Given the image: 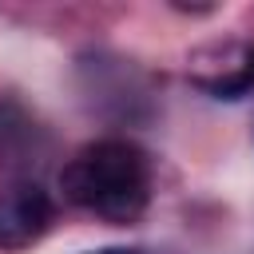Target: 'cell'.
I'll return each mask as SVG.
<instances>
[{"instance_id": "1", "label": "cell", "mask_w": 254, "mask_h": 254, "mask_svg": "<svg viewBox=\"0 0 254 254\" xmlns=\"http://www.w3.org/2000/svg\"><path fill=\"white\" fill-rule=\"evenodd\" d=\"M64 198L115 226L135 222L151 198V159L131 139H95L60 171Z\"/></svg>"}, {"instance_id": "2", "label": "cell", "mask_w": 254, "mask_h": 254, "mask_svg": "<svg viewBox=\"0 0 254 254\" xmlns=\"http://www.w3.org/2000/svg\"><path fill=\"white\" fill-rule=\"evenodd\" d=\"M187 75L214 99H242L254 91V40H222L190 52Z\"/></svg>"}, {"instance_id": "3", "label": "cell", "mask_w": 254, "mask_h": 254, "mask_svg": "<svg viewBox=\"0 0 254 254\" xmlns=\"http://www.w3.org/2000/svg\"><path fill=\"white\" fill-rule=\"evenodd\" d=\"M52 226V198L36 183H12L0 190V250L16 254L44 238Z\"/></svg>"}, {"instance_id": "4", "label": "cell", "mask_w": 254, "mask_h": 254, "mask_svg": "<svg viewBox=\"0 0 254 254\" xmlns=\"http://www.w3.org/2000/svg\"><path fill=\"white\" fill-rule=\"evenodd\" d=\"M32 135H36V127H32V119L24 115V107L12 103V99H4V103H0V155H12V151H20V147H28Z\"/></svg>"}, {"instance_id": "5", "label": "cell", "mask_w": 254, "mask_h": 254, "mask_svg": "<svg viewBox=\"0 0 254 254\" xmlns=\"http://www.w3.org/2000/svg\"><path fill=\"white\" fill-rule=\"evenodd\" d=\"M91 254H139V250H127V246H107V250H91Z\"/></svg>"}]
</instances>
